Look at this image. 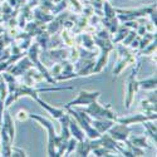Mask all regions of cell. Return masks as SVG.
Returning a JSON list of instances; mask_svg holds the SVG:
<instances>
[{"mask_svg": "<svg viewBox=\"0 0 157 157\" xmlns=\"http://www.w3.org/2000/svg\"><path fill=\"white\" fill-rule=\"evenodd\" d=\"M113 123H114V121H112V120H94V118H92V121H90V124H92L101 135L103 132H106V131H108Z\"/></svg>", "mask_w": 157, "mask_h": 157, "instance_id": "7", "label": "cell"}, {"mask_svg": "<svg viewBox=\"0 0 157 157\" xmlns=\"http://www.w3.org/2000/svg\"><path fill=\"white\" fill-rule=\"evenodd\" d=\"M79 143H77V156H87L90 151V141L89 140H83L78 141Z\"/></svg>", "mask_w": 157, "mask_h": 157, "instance_id": "10", "label": "cell"}, {"mask_svg": "<svg viewBox=\"0 0 157 157\" xmlns=\"http://www.w3.org/2000/svg\"><path fill=\"white\" fill-rule=\"evenodd\" d=\"M101 96V92H87V90H81L79 94H78V97L73 101H71L69 103L64 104V108L67 107H74V106H82V104H84V106H87V104H89L90 102L93 101H97Z\"/></svg>", "mask_w": 157, "mask_h": 157, "instance_id": "3", "label": "cell"}, {"mask_svg": "<svg viewBox=\"0 0 157 157\" xmlns=\"http://www.w3.org/2000/svg\"><path fill=\"white\" fill-rule=\"evenodd\" d=\"M127 33H128V29H127V27L124 25V27H122L118 32H117L116 38H113V43H117V42H120L121 39H124V36L127 35Z\"/></svg>", "mask_w": 157, "mask_h": 157, "instance_id": "14", "label": "cell"}, {"mask_svg": "<svg viewBox=\"0 0 157 157\" xmlns=\"http://www.w3.org/2000/svg\"><path fill=\"white\" fill-rule=\"evenodd\" d=\"M92 4H93V6L96 8V10L99 13V9H101V6H102V4H103V0H92Z\"/></svg>", "mask_w": 157, "mask_h": 157, "instance_id": "19", "label": "cell"}, {"mask_svg": "<svg viewBox=\"0 0 157 157\" xmlns=\"http://www.w3.org/2000/svg\"><path fill=\"white\" fill-rule=\"evenodd\" d=\"M2 81H3V75L0 74V83H2Z\"/></svg>", "mask_w": 157, "mask_h": 157, "instance_id": "21", "label": "cell"}, {"mask_svg": "<svg viewBox=\"0 0 157 157\" xmlns=\"http://www.w3.org/2000/svg\"><path fill=\"white\" fill-rule=\"evenodd\" d=\"M30 67H32V62L28 58H24L18 64H15L13 68H8V71L13 75H20V74H23L25 71H27L28 68H30Z\"/></svg>", "mask_w": 157, "mask_h": 157, "instance_id": "6", "label": "cell"}, {"mask_svg": "<svg viewBox=\"0 0 157 157\" xmlns=\"http://www.w3.org/2000/svg\"><path fill=\"white\" fill-rule=\"evenodd\" d=\"M148 120H156V113L151 116H145V114H135L131 117H126V118H117L116 121L122 124H133V123H140V122H145Z\"/></svg>", "mask_w": 157, "mask_h": 157, "instance_id": "5", "label": "cell"}, {"mask_svg": "<svg viewBox=\"0 0 157 157\" xmlns=\"http://www.w3.org/2000/svg\"><path fill=\"white\" fill-rule=\"evenodd\" d=\"M104 14L106 18H114V9L108 3H104Z\"/></svg>", "mask_w": 157, "mask_h": 157, "instance_id": "17", "label": "cell"}, {"mask_svg": "<svg viewBox=\"0 0 157 157\" xmlns=\"http://www.w3.org/2000/svg\"><path fill=\"white\" fill-rule=\"evenodd\" d=\"M145 127L147 128V131H148V135L152 137V140L155 141V143H156V126L155 124H152V123H148V122H146L145 121Z\"/></svg>", "mask_w": 157, "mask_h": 157, "instance_id": "15", "label": "cell"}, {"mask_svg": "<svg viewBox=\"0 0 157 157\" xmlns=\"http://www.w3.org/2000/svg\"><path fill=\"white\" fill-rule=\"evenodd\" d=\"M82 111L88 113L92 118H96V120H112V121L117 120V116H116V113H113L111 111L109 104H107V106L104 107V106H101L97 101L90 102L88 104V107Z\"/></svg>", "mask_w": 157, "mask_h": 157, "instance_id": "1", "label": "cell"}, {"mask_svg": "<svg viewBox=\"0 0 157 157\" xmlns=\"http://www.w3.org/2000/svg\"><path fill=\"white\" fill-rule=\"evenodd\" d=\"M35 101H36L39 104H40V106H42L43 108H45V109H47V111H48V112H49L52 116H53L54 118H57V120H59L60 117H62V116L65 113L63 108H54V107H50L48 103H45L43 99H40L39 97H36V98H35Z\"/></svg>", "mask_w": 157, "mask_h": 157, "instance_id": "8", "label": "cell"}, {"mask_svg": "<svg viewBox=\"0 0 157 157\" xmlns=\"http://www.w3.org/2000/svg\"><path fill=\"white\" fill-rule=\"evenodd\" d=\"M77 143H78V141L73 137V138H71V140H68V143H67V152H65V153H67V155H65V156H68V155H71V152L77 147Z\"/></svg>", "mask_w": 157, "mask_h": 157, "instance_id": "16", "label": "cell"}, {"mask_svg": "<svg viewBox=\"0 0 157 157\" xmlns=\"http://www.w3.org/2000/svg\"><path fill=\"white\" fill-rule=\"evenodd\" d=\"M29 118L35 120L40 123L43 127H45L48 129V155L49 156H57V145H58V136L56 135V131H54V126L50 121L43 118L40 116H36V114H29Z\"/></svg>", "mask_w": 157, "mask_h": 157, "instance_id": "2", "label": "cell"}, {"mask_svg": "<svg viewBox=\"0 0 157 157\" xmlns=\"http://www.w3.org/2000/svg\"><path fill=\"white\" fill-rule=\"evenodd\" d=\"M11 156H27L23 150H19L17 147H11Z\"/></svg>", "mask_w": 157, "mask_h": 157, "instance_id": "18", "label": "cell"}, {"mask_svg": "<svg viewBox=\"0 0 157 157\" xmlns=\"http://www.w3.org/2000/svg\"><path fill=\"white\" fill-rule=\"evenodd\" d=\"M6 83L2 81L0 83V124L3 123V109H4V99L6 98Z\"/></svg>", "mask_w": 157, "mask_h": 157, "instance_id": "11", "label": "cell"}, {"mask_svg": "<svg viewBox=\"0 0 157 157\" xmlns=\"http://www.w3.org/2000/svg\"><path fill=\"white\" fill-rule=\"evenodd\" d=\"M138 87L143 89H156V75L146 81H138Z\"/></svg>", "mask_w": 157, "mask_h": 157, "instance_id": "12", "label": "cell"}, {"mask_svg": "<svg viewBox=\"0 0 157 157\" xmlns=\"http://www.w3.org/2000/svg\"><path fill=\"white\" fill-rule=\"evenodd\" d=\"M68 127H69V132H71V135H73V137H74L77 141H83V140H84V135H83V132H82L81 126L77 123V121L71 120V117H69Z\"/></svg>", "mask_w": 157, "mask_h": 157, "instance_id": "9", "label": "cell"}, {"mask_svg": "<svg viewBox=\"0 0 157 157\" xmlns=\"http://www.w3.org/2000/svg\"><path fill=\"white\" fill-rule=\"evenodd\" d=\"M129 143H135V146H137V147H148V145H147V141H146V138L145 137H133L131 141H128Z\"/></svg>", "mask_w": 157, "mask_h": 157, "instance_id": "13", "label": "cell"}, {"mask_svg": "<svg viewBox=\"0 0 157 157\" xmlns=\"http://www.w3.org/2000/svg\"><path fill=\"white\" fill-rule=\"evenodd\" d=\"M109 136L116 140V141H127L129 133H131V128L128 127V124H112V127L108 129Z\"/></svg>", "mask_w": 157, "mask_h": 157, "instance_id": "4", "label": "cell"}, {"mask_svg": "<svg viewBox=\"0 0 157 157\" xmlns=\"http://www.w3.org/2000/svg\"><path fill=\"white\" fill-rule=\"evenodd\" d=\"M129 34H131V35H129V36H128L127 39H123V43H124L126 45H128V44H129L131 42H132V39H133V38L136 36V33H135V32H131Z\"/></svg>", "mask_w": 157, "mask_h": 157, "instance_id": "20", "label": "cell"}]
</instances>
